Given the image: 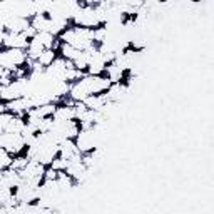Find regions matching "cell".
I'll return each mask as SVG.
<instances>
[{
	"mask_svg": "<svg viewBox=\"0 0 214 214\" xmlns=\"http://www.w3.org/2000/svg\"><path fill=\"white\" fill-rule=\"evenodd\" d=\"M40 17H42V19H45V20H52V15H50V12H42V13H40Z\"/></svg>",
	"mask_w": 214,
	"mask_h": 214,
	"instance_id": "6da1fadb",
	"label": "cell"
},
{
	"mask_svg": "<svg viewBox=\"0 0 214 214\" xmlns=\"http://www.w3.org/2000/svg\"><path fill=\"white\" fill-rule=\"evenodd\" d=\"M17 193H19V186H12L10 187V196H17Z\"/></svg>",
	"mask_w": 214,
	"mask_h": 214,
	"instance_id": "7a4b0ae2",
	"label": "cell"
},
{
	"mask_svg": "<svg viewBox=\"0 0 214 214\" xmlns=\"http://www.w3.org/2000/svg\"><path fill=\"white\" fill-rule=\"evenodd\" d=\"M32 136H34V137L37 139L39 136H42V129H37V130H35V132H34V134H32Z\"/></svg>",
	"mask_w": 214,
	"mask_h": 214,
	"instance_id": "3957f363",
	"label": "cell"
},
{
	"mask_svg": "<svg viewBox=\"0 0 214 214\" xmlns=\"http://www.w3.org/2000/svg\"><path fill=\"white\" fill-rule=\"evenodd\" d=\"M159 2H167V0H159Z\"/></svg>",
	"mask_w": 214,
	"mask_h": 214,
	"instance_id": "277c9868",
	"label": "cell"
}]
</instances>
